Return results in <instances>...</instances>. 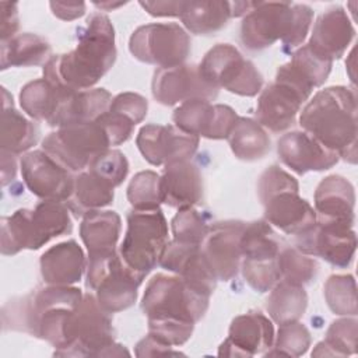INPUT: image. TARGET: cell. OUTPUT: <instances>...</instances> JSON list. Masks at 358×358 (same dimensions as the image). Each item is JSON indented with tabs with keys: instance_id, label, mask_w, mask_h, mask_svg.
I'll use <instances>...</instances> for the list:
<instances>
[{
	"instance_id": "9a60e30c",
	"label": "cell",
	"mask_w": 358,
	"mask_h": 358,
	"mask_svg": "<svg viewBox=\"0 0 358 358\" xmlns=\"http://www.w3.org/2000/svg\"><path fill=\"white\" fill-rule=\"evenodd\" d=\"M43 150L25 152L21 175L28 190L42 200L67 201L73 192L74 176Z\"/></svg>"
},
{
	"instance_id": "4dcf8cb0",
	"label": "cell",
	"mask_w": 358,
	"mask_h": 358,
	"mask_svg": "<svg viewBox=\"0 0 358 358\" xmlns=\"http://www.w3.org/2000/svg\"><path fill=\"white\" fill-rule=\"evenodd\" d=\"M50 43L36 34H18L1 42V70L46 64L52 57Z\"/></svg>"
},
{
	"instance_id": "cb8c5ba5",
	"label": "cell",
	"mask_w": 358,
	"mask_h": 358,
	"mask_svg": "<svg viewBox=\"0 0 358 358\" xmlns=\"http://www.w3.org/2000/svg\"><path fill=\"white\" fill-rule=\"evenodd\" d=\"M203 197V178L200 169L189 159L165 165L161 175L162 203L182 210L193 207Z\"/></svg>"
},
{
	"instance_id": "4fadbf2b",
	"label": "cell",
	"mask_w": 358,
	"mask_h": 358,
	"mask_svg": "<svg viewBox=\"0 0 358 358\" xmlns=\"http://www.w3.org/2000/svg\"><path fill=\"white\" fill-rule=\"evenodd\" d=\"M296 249L336 267H348L357 249L354 222L317 218L313 228L298 236Z\"/></svg>"
},
{
	"instance_id": "7c38bea8",
	"label": "cell",
	"mask_w": 358,
	"mask_h": 358,
	"mask_svg": "<svg viewBox=\"0 0 358 358\" xmlns=\"http://www.w3.org/2000/svg\"><path fill=\"white\" fill-rule=\"evenodd\" d=\"M129 50L137 60L158 69L176 67L190 55V38L179 24L152 22L131 34Z\"/></svg>"
},
{
	"instance_id": "8d00e7d4",
	"label": "cell",
	"mask_w": 358,
	"mask_h": 358,
	"mask_svg": "<svg viewBox=\"0 0 358 358\" xmlns=\"http://www.w3.org/2000/svg\"><path fill=\"white\" fill-rule=\"evenodd\" d=\"M358 322L355 316L334 320L323 341L317 343L312 357H347L355 354Z\"/></svg>"
},
{
	"instance_id": "7a4b0ae2",
	"label": "cell",
	"mask_w": 358,
	"mask_h": 358,
	"mask_svg": "<svg viewBox=\"0 0 358 358\" xmlns=\"http://www.w3.org/2000/svg\"><path fill=\"white\" fill-rule=\"evenodd\" d=\"M299 124L326 148L350 164L357 162V94L343 85L317 91L303 106Z\"/></svg>"
},
{
	"instance_id": "f5cc1de1",
	"label": "cell",
	"mask_w": 358,
	"mask_h": 358,
	"mask_svg": "<svg viewBox=\"0 0 358 358\" xmlns=\"http://www.w3.org/2000/svg\"><path fill=\"white\" fill-rule=\"evenodd\" d=\"M49 7H50L53 15L63 21H71V20L80 18L85 14V3L84 1H77V3L50 1Z\"/></svg>"
},
{
	"instance_id": "74e56055",
	"label": "cell",
	"mask_w": 358,
	"mask_h": 358,
	"mask_svg": "<svg viewBox=\"0 0 358 358\" xmlns=\"http://www.w3.org/2000/svg\"><path fill=\"white\" fill-rule=\"evenodd\" d=\"M323 291L327 306L333 313L357 316V285L351 274L330 275Z\"/></svg>"
},
{
	"instance_id": "d6986e66",
	"label": "cell",
	"mask_w": 358,
	"mask_h": 358,
	"mask_svg": "<svg viewBox=\"0 0 358 358\" xmlns=\"http://www.w3.org/2000/svg\"><path fill=\"white\" fill-rule=\"evenodd\" d=\"M273 343L274 327L271 320L260 312H248L231 322L228 337L220 345L218 355L253 357L266 354Z\"/></svg>"
},
{
	"instance_id": "db71d44e",
	"label": "cell",
	"mask_w": 358,
	"mask_h": 358,
	"mask_svg": "<svg viewBox=\"0 0 358 358\" xmlns=\"http://www.w3.org/2000/svg\"><path fill=\"white\" fill-rule=\"evenodd\" d=\"M14 157H15L14 154L1 150V185L3 186H6L7 183L15 179L17 162Z\"/></svg>"
},
{
	"instance_id": "ee69618b",
	"label": "cell",
	"mask_w": 358,
	"mask_h": 358,
	"mask_svg": "<svg viewBox=\"0 0 358 358\" xmlns=\"http://www.w3.org/2000/svg\"><path fill=\"white\" fill-rule=\"evenodd\" d=\"M241 268L249 287L260 294L270 291L281 280L277 259H242Z\"/></svg>"
},
{
	"instance_id": "7402d4cb",
	"label": "cell",
	"mask_w": 358,
	"mask_h": 358,
	"mask_svg": "<svg viewBox=\"0 0 358 358\" xmlns=\"http://www.w3.org/2000/svg\"><path fill=\"white\" fill-rule=\"evenodd\" d=\"M354 35L355 29L347 13L341 6H334L317 17L306 45L316 55L334 62L344 55Z\"/></svg>"
},
{
	"instance_id": "ffe728a7",
	"label": "cell",
	"mask_w": 358,
	"mask_h": 358,
	"mask_svg": "<svg viewBox=\"0 0 358 358\" xmlns=\"http://www.w3.org/2000/svg\"><path fill=\"white\" fill-rule=\"evenodd\" d=\"M277 154L281 162L298 175L330 169L340 158L303 130L285 133L277 141Z\"/></svg>"
},
{
	"instance_id": "f6af8a7d",
	"label": "cell",
	"mask_w": 358,
	"mask_h": 358,
	"mask_svg": "<svg viewBox=\"0 0 358 358\" xmlns=\"http://www.w3.org/2000/svg\"><path fill=\"white\" fill-rule=\"evenodd\" d=\"M87 169L94 171L105 180H108L113 187L119 186L127 176L129 162L123 152L119 150H108L99 155Z\"/></svg>"
},
{
	"instance_id": "9c48e42d",
	"label": "cell",
	"mask_w": 358,
	"mask_h": 358,
	"mask_svg": "<svg viewBox=\"0 0 358 358\" xmlns=\"http://www.w3.org/2000/svg\"><path fill=\"white\" fill-rule=\"evenodd\" d=\"M141 282L143 278L123 263L117 250L88 257L85 285L88 289L95 291L96 301L109 313H116L134 305Z\"/></svg>"
},
{
	"instance_id": "f1b7e54d",
	"label": "cell",
	"mask_w": 358,
	"mask_h": 358,
	"mask_svg": "<svg viewBox=\"0 0 358 358\" xmlns=\"http://www.w3.org/2000/svg\"><path fill=\"white\" fill-rule=\"evenodd\" d=\"M3 110H1V140L0 145L3 151L14 155L22 154L34 147L39 140V126L35 122L28 120L14 108L13 95L3 87Z\"/></svg>"
},
{
	"instance_id": "6da1fadb",
	"label": "cell",
	"mask_w": 358,
	"mask_h": 358,
	"mask_svg": "<svg viewBox=\"0 0 358 358\" xmlns=\"http://www.w3.org/2000/svg\"><path fill=\"white\" fill-rule=\"evenodd\" d=\"M115 60L113 25L108 15L94 13L81 29L77 46L48 60L43 66V78L76 91L90 90L110 70Z\"/></svg>"
},
{
	"instance_id": "ab89813d",
	"label": "cell",
	"mask_w": 358,
	"mask_h": 358,
	"mask_svg": "<svg viewBox=\"0 0 358 358\" xmlns=\"http://www.w3.org/2000/svg\"><path fill=\"white\" fill-rule=\"evenodd\" d=\"M277 262L282 281L303 287L316 277L317 264L315 259L308 257L296 248L281 249Z\"/></svg>"
},
{
	"instance_id": "60d3db41",
	"label": "cell",
	"mask_w": 358,
	"mask_h": 358,
	"mask_svg": "<svg viewBox=\"0 0 358 358\" xmlns=\"http://www.w3.org/2000/svg\"><path fill=\"white\" fill-rule=\"evenodd\" d=\"M288 64L310 88H316L327 80L333 62L316 55L305 45L292 55Z\"/></svg>"
},
{
	"instance_id": "83f0119b",
	"label": "cell",
	"mask_w": 358,
	"mask_h": 358,
	"mask_svg": "<svg viewBox=\"0 0 358 358\" xmlns=\"http://www.w3.org/2000/svg\"><path fill=\"white\" fill-rule=\"evenodd\" d=\"M120 228V217L116 211L92 210L84 214L80 224V236L88 250V257L116 252Z\"/></svg>"
},
{
	"instance_id": "4316f807",
	"label": "cell",
	"mask_w": 358,
	"mask_h": 358,
	"mask_svg": "<svg viewBox=\"0 0 358 358\" xmlns=\"http://www.w3.org/2000/svg\"><path fill=\"white\" fill-rule=\"evenodd\" d=\"M354 187L340 175L324 178L315 190V211L319 214V220L354 222Z\"/></svg>"
},
{
	"instance_id": "5b68a950",
	"label": "cell",
	"mask_w": 358,
	"mask_h": 358,
	"mask_svg": "<svg viewBox=\"0 0 358 358\" xmlns=\"http://www.w3.org/2000/svg\"><path fill=\"white\" fill-rule=\"evenodd\" d=\"M112 313L106 312L95 295L84 294L81 302L69 313L59 348L55 355L59 357H110L122 355L113 351L115 329L112 326Z\"/></svg>"
},
{
	"instance_id": "c3c4849f",
	"label": "cell",
	"mask_w": 358,
	"mask_h": 358,
	"mask_svg": "<svg viewBox=\"0 0 358 358\" xmlns=\"http://www.w3.org/2000/svg\"><path fill=\"white\" fill-rule=\"evenodd\" d=\"M96 120L105 129V131L110 140V145H120L124 141H127L131 137L134 126H136L126 116H123L117 112L109 110V109L105 113H102Z\"/></svg>"
},
{
	"instance_id": "d6a6232c",
	"label": "cell",
	"mask_w": 358,
	"mask_h": 358,
	"mask_svg": "<svg viewBox=\"0 0 358 358\" xmlns=\"http://www.w3.org/2000/svg\"><path fill=\"white\" fill-rule=\"evenodd\" d=\"M229 147L234 155L242 161H257L270 151V137L264 127L250 117H238L229 136Z\"/></svg>"
},
{
	"instance_id": "e0dca14e",
	"label": "cell",
	"mask_w": 358,
	"mask_h": 358,
	"mask_svg": "<svg viewBox=\"0 0 358 358\" xmlns=\"http://www.w3.org/2000/svg\"><path fill=\"white\" fill-rule=\"evenodd\" d=\"M236 112L221 103H210L206 99H190L173 110L172 120L185 133L210 140L228 138L235 122Z\"/></svg>"
},
{
	"instance_id": "f35d334b",
	"label": "cell",
	"mask_w": 358,
	"mask_h": 358,
	"mask_svg": "<svg viewBox=\"0 0 358 358\" xmlns=\"http://www.w3.org/2000/svg\"><path fill=\"white\" fill-rule=\"evenodd\" d=\"M127 200L134 210H158L162 204L161 176L152 171L136 173L127 187Z\"/></svg>"
},
{
	"instance_id": "d590c367",
	"label": "cell",
	"mask_w": 358,
	"mask_h": 358,
	"mask_svg": "<svg viewBox=\"0 0 358 358\" xmlns=\"http://www.w3.org/2000/svg\"><path fill=\"white\" fill-rule=\"evenodd\" d=\"M281 242L267 221L246 222L241 236L242 259H277Z\"/></svg>"
},
{
	"instance_id": "603a6c76",
	"label": "cell",
	"mask_w": 358,
	"mask_h": 358,
	"mask_svg": "<svg viewBox=\"0 0 358 358\" xmlns=\"http://www.w3.org/2000/svg\"><path fill=\"white\" fill-rule=\"evenodd\" d=\"M264 220L288 235H302L317 221L313 207L298 194V190L280 192L264 203Z\"/></svg>"
},
{
	"instance_id": "277c9868",
	"label": "cell",
	"mask_w": 358,
	"mask_h": 358,
	"mask_svg": "<svg viewBox=\"0 0 358 358\" xmlns=\"http://www.w3.org/2000/svg\"><path fill=\"white\" fill-rule=\"evenodd\" d=\"M70 210L63 201L43 200L34 210L20 208L1 218V255L36 250L50 239L70 234Z\"/></svg>"
},
{
	"instance_id": "8fae6325",
	"label": "cell",
	"mask_w": 358,
	"mask_h": 358,
	"mask_svg": "<svg viewBox=\"0 0 358 358\" xmlns=\"http://www.w3.org/2000/svg\"><path fill=\"white\" fill-rule=\"evenodd\" d=\"M199 70L204 80L217 90L224 88L241 96H255L263 87V77L255 64L243 59L239 50L229 43L211 48L199 64Z\"/></svg>"
},
{
	"instance_id": "7dc6e473",
	"label": "cell",
	"mask_w": 358,
	"mask_h": 358,
	"mask_svg": "<svg viewBox=\"0 0 358 358\" xmlns=\"http://www.w3.org/2000/svg\"><path fill=\"white\" fill-rule=\"evenodd\" d=\"M108 109L126 116L134 124H137V123L143 122V119L147 116L148 102L140 94L122 92L112 98V102Z\"/></svg>"
},
{
	"instance_id": "681fc988",
	"label": "cell",
	"mask_w": 358,
	"mask_h": 358,
	"mask_svg": "<svg viewBox=\"0 0 358 358\" xmlns=\"http://www.w3.org/2000/svg\"><path fill=\"white\" fill-rule=\"evenodd\" d=\"M173 347L166 345L165 343L155 338L152 334H147L136 345V355L143 357H158V355H179L180 352L173 351Z\"/></svg>"
},
{
	"instance_id": "836d02e7",
	"label": "cell",
	"mask_w": 358,
	"mask_h": 358,
	"mask_svg": "<svg viewBox=\"0 0 358 358\" xmlns=\"http://www.w3.org/2000/svg\"><path fill=\"white\" fill-rule=\"evenodd\" d=\"M66 90L70 88L55 85L45 78L31 81L21 88V108L31 117L36 120H45L49 124L57 110V106Z\"/></svg>"
},
{
	"instance_id": "ba28073f",
	"label": "cell",
	"mask_w": 358,
	"mask_h": 358,
	"mask_svg": "<svg viewBox=\"0 0 358 358\" xmlns=\"http://www.w3.org/2000/svg\"><path fill=\"white\" fill-rule=\"evenodd\" d=\"M109 147L110 140L98 120L60 127L42 141V150L70 172L85 171Z\"/></svg>"
},
{
	"instance_id": "f907efd6",
	"label": "cell",
	"mask_w": 358,
	"mask_h": 358,
	"mask_svg": "<svg viewBox=\"0 0 358 358\" xmlns=\"http://www.w3.org/2000/svg\"><path fill=\"white\" fill-rule=\"evenodd\" d=\"M140 6L152 17H179L185 1H140Z\"/></svg>"
},
{
	"instance_id": "ac0fdd59",
	"label": "cell",
	"mask_w": 358,
	"mask_h": 358,
	"mask_svg": "<svg viewBox=\"0 0 358 358\" xmlns=\"http://www.w3.org/2000/svg\"><path fill=\"white\" fill-rule=\"evenodd\" d=\"M245 225L246 222L234 220L215 222L201 242V253L217 280L229 281L236 275L242 260L241 236Z\"/></svg>"
},
{
	"instance_id": "484cf974",
	"label": "cell",
	"mask_w": 358,
	"mask_h": 358,
	"mask_svg": "<svg viewBox=\"0 0 358 358\" xmlns=\"http://www.w3.org/2000/svg\"><path fill=\"white\" fill-rule=\"evenodd\" d=\"M85 256L74 241L60 242L41 256V274L48 285H73L81 280Z\"/></svg>"
},
{
	"instance_id": "e575fe53",
	"label": "cell",
	"mask_w": 358,
	"mask_h": 358,
	"mask_svg": "<svg viewBox=\"0 0 358 358\" xmlns=\"http://www.w3.org/2000/svg\"><path fill=\"white\" fill-rule=\"evenodd\" d=\"M308 306V295L302 285H295L280 280L266 301V309L270 317L278 323L299 320Z\"/></svg>"
},
{
	"instance_id": "2e32d148",
	"label": "cell",
	"mask_w": 358,
	"mask_h": 358,
	"mask_svg": "<svg viewBox=\"0 0 358 358\" xmlns=\"http://www.w3.org/2000/svg\"><path fill=\"white\" fill-rule=\"evenodd\" d=\"M136 144L148 164L165 166L190 159L199 147V137L171 124H145L140 129Z\"/></svg>"
},
{
	"instance_id": "44dd1931",
	"label": "cell",
	"mask_w": 358,
	"mask_h": 358,
	"mask_svg": "<svg viewBox=\"0 0 358 358\" xmlns=\"http://www.w3.org/2000/svg\"><path fill=\"white\" fill-rule=\"evenodd\" d=\"M158 264L206 295L211 296L215 289L218 280L207 264L200 245L182 243L172 239L166 243Z\"/></svg>"
},
{
	"instance_id": "7bdbcfd3",
	"label": "cell",
	"mask_w": 358,
	"mask_h": 358,
	"mask_svg": "<svg viewBox=\"0 0 358 358\" xmlns=\"http://www.w3.org/2000/svg\"><path fill=\"white\" fill-rule=\"evenodd\" d=\"M173 239L182 243L201 245L208 234L210 225H207L203 215L193 207L178 210L171 221Z\"/></svg>"
},
{
	"instance_id": "f546056e",
	"label": "cell",
	"mask_w": 358,
	"mask_h": 358,
	"mask_svg": "<svg viewBox=\"0 0 358 358\" xmlns=\"http://www.w3.org/2000/svg\"><path fill=\"white\" fill-rule=\"evenodd\" d=\"M113 186L91 169L78 172L74 176L73 192L66 206L76 217H83L88 211L101 210L112 204L115 192Z\"/></svg>"
},
{
	"instance_id": "52a82bcc",
	"label": "cell",
	"mask_w": 358,
	"mask_h": 358,
	"mask_svg": "<svg viewBox=\"0 0 358 358\" xmlns=\"http://www.w3.org/2000/svg\"><path fill=\"white\" fill-rule=\"evenodd\" d=\"M127 229L119 248L123 263L138 277H144L159 263L168 243V224L161 211L131 210L127 217Z\"/></svg>"
},
{
	"instance_id": "30bf717a",
	"label": "cell",
	"mask_w": 358,
	"mask_h": 358,
	"mask_svg": "<svg viewBox=\"0 0 358 358\" xmlns=\"http://www.w3.org/2000/svg\"><path fill=\"white\" fill-rule=\"evenodd\" d=\"M312 91L288 63L280 66L274 83L267 85L257 99L256 122L273 133L287 130L295 123L301 106Z\"/></svg>"
},
{
	"instance_id": "b9f144b4",
	"label": "cell",
	"mask_w": 358,
	"mask_h": 358,
	"mask_svg": "<svg viewBox=\"0 0 358 358\" xmlns=\"http://www.w3.org/2000/svg\"><path fill=\"white\" fill-rule=\"evenodd\" d=\"M310 347V333L299 320L282 323L278 327L274 350L267 355L301 357Z\"/></svg>"
},
{
	"instance_id": "5bb4252c",
	"label": "cell",
	"mask_w": 358,
	"mask_h": 358,
	"mask_svg": "<svg viewBox=\"0 0 358 358\" xmlns=\"http://www.w3.org/2000/svg\"><path fill=\"white\" fill-rule=\"evenodd\" d=\"M152 96L165 106L183 103L190 99L214 101L218 90L204 80L199 66L180 64L157 69L151 83Z\"/></svg>"
},
{
	"instance_id": "3957f363",
	"label": "cell",
	"mask_w": 358,
	"mask_h": 358,
	"mask_svg": "<svg viewBox=\"0 0 358 358\" xmlns=\"http://www.w3.org/2000/svg\"><path fill=\"white\" fill-rule=\"evenodd\" d=\"M313 11L306 4L288 1H257L243 17L241 42L249 50H262L281 41L299 46L310 28Z\"/></svg>"
},
{
	"instance_id": "bcb514c9",
	"label": "cell",
	"mask_w": 358,
	"mask_h": 358,
	"mask_svg": "<svg viewBox=\"0 0 358 358\" xmlns=\"http://www.w3.org/2000/svg\"><path fill=\"white\" fill-rule=\"evenodd\" d=\"M284 190H298L299 185L294 176L277 165L268 166L259 178L257 193L262 204L271 196Z\"/></svg>"
},
{
	"instance_id": "816d5d0a",
	"label": "cell",
	"mask_w": 358,
	"mask_h": 358,
	"mask_svg": "<svg viewBox=\"0 0 358 358\" xmlns=\"http://www.w3.org/2000/svg\"><path fill=\"white\" fill-rule=\"evenodd\" d=\"M1 42L15 36L18 24V8L15 3H1Z\"/></svg>"
},
{
	"instance_id": "11a10c76",
	"label": "cell",
	"mask_w": 358,
	"mask_h": 358,
	"mask_svg": "<svg viewBox=\"0 0 358 358\" xmlns=\"http://www.w3.org/2000/svg\"><path fill=\"white\" fill-rule=\"evenodd\" d=\"M96 7H99V8H102V10H106V11H110V8L113 10V8H116V7H120V6H123L124 3H94Z\"/></svg>"
},
{
	"instance_id": "8992f818",
	"label": "cell",
	"mask_w": 358,
	"mask_h": 358,
	"mask_svg": "<svg viewBox=\"0 0 358 358\" xmlns=\"http://www.w3.org/2000/svg\"><path fill=\"white\" fill-rule=\"evenodd\" d=\"M210 295L189 285L179 275L155 274L145 287L141 310L151 320L196 324L207 312Z\"/></svg>"
},
{
	"instance_id": "d4e9b609",
	"label": "cell",
	"mask_w": 358,
	"mask_h": 358,
	"mask_svg": "<svg viewBox=\"0 0 358 358\" xmlns=\"http://www.w3.org/2000/svg\"><path fill=\"white\" fill-rule=\"evenodd\" d=\"M112 102V95L105 88L67 90L49 126L66 127L96 120L105 113Z\"/></svg>"
},
{
	"instance_id": "1f68e13d",
	"label": "cell",
	"mask_w": 358,
	"mask_h": 358,
	"mask_svg": "<svg viewBox=\"0 0 358 358\" xmlns=\"http://www.w3.org/2000/svg\"><path fill=\"white\" fill-rule=\"evenodd\" d=\"M232 17L229 1H185L180 20L196 35H210L222 29Z\"/></svg>"
}]
</instances>
